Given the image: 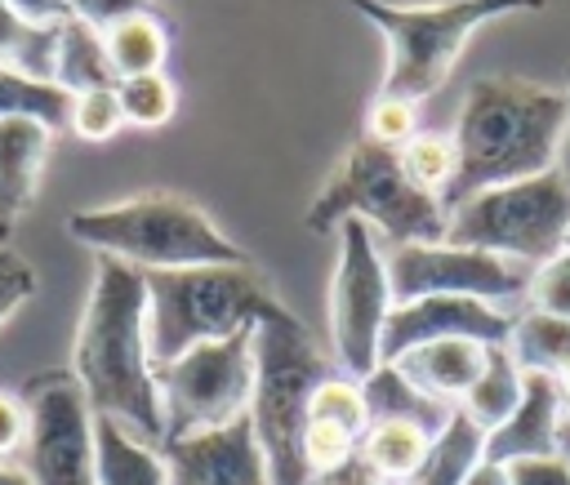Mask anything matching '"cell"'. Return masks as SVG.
Instances as JSON below:
<instances>
[{"label":"cell","mask_w":570,"mask_h":485,"mask_svg":"<svg viewBox=\"0 0 570 485\" xmlns=\"http://www.w3.org/2000/svg\"><path fill=\"white\" fill-rule=\"evenodd\" d=\"M147 285V352L151 369L178 360L196 343L227 338L249 329L281 307L267 294V280L249 263H205V267H169L142 271Z\"/></svg>","instance_id":"3"},{"label":"cell","mask_w":570,"mask_h":485,"mask_svg":"<svg viewBox=\"0 0 570 485\" xmlns=\"http://www.w3.org/2000/svg\"><path fill=\"white\" fill-rule=\"evenodd\" d=\"M566 116H570V93L561 85H539L521 76L472 80L450 129L459 151V178L445 196V209H454L459 200L485 187L521 182L552 169L566 133Z\"/></svg>","instance_id":"1"},{"label":"cell","mask_w":570,"mask_h":485,"mask_svg":"<svg viewBox=\"0 0 570 485\" xmlns=\"http://www.w3.org/2000/svg\"><path fill=\"white\" fill-rule=\"evenodd\" d=\"M396 165L401 174L410 178V187L436 196L445 205L454 178H459V151H454V138L450 133H436V129H419L405 147H396Z\"/></svg>","instance_id":"24"},{"label":"cell","mask_w":570,"mask_h":485,"mask_svg":"<svg viewBox=\"0 0 570 485\" xmlns=\"http://www.w3.org/2000/svg\"><path fill=\"white\" fill-rule=\"evenodd\" d=\"M31 436V405L18 400L13 392H0V463L18 454Z\"/></svg>","instance_id":"33"},{"label":"cell","mask_w":570,"mask_h":485,"mask_svg":"<svg viewBox=\"0 0 570 485\" xmlns=\"http://www.w3.org/2000/svg\"><path fill=\"white\" fill-rule=\"evenodd\" d=\"M521 387H525V374L517 369L512 352L499 343V347H490V360H485L481 378L472 383V392L459 400V409H463L481 432H494V427L521 405Z\"/></svg>","instance_id":"23"},{"label":"cell","mask_w":570,"mask_h":485,"mask_svg":"<svg viewBox=\"0 0 570 485\" xmlns=\"http://www.w3.org/2000/svg\"><path fill=\"white\" fill-rule=\"evenodd\" d=\"M566 93H570V85H566ZM557 174L570 182V116H566V133H561V147H557Z\"/></svg>","instance_id":"37"},{"label":"cell","mask_w":570,"mask_h":485,"mask_svg":"<svg viewBox=\"0 0 570 485\" xmlns=\"http://www.w3.org/2000/svg\"><path fill=\"white\" fill-rule=\"evenodd\" d=\"M0 120H36L49 133H58L71 120V93L53 80L0 62Z\"/></svg>","instance_id":"21"},{"label":"cell","mask_w":570,"mask_h":485,"mask_svg":"<svg viewBox=\"0 0 570 485\" xmlns=\"http://www.w3.org/2000/svg\"><path fill=\"white\" fill-rule=\"evenodd\" d=\"M512 320L517 316H508L503 307L481 303V298H463V294H432V298H414V303H392L379 356L387 365V360H396L401 352H410L419 343L454 338V334L499 347V343H508Z\"/></svg>","instance_id":"12"},{"label":"cell","mask_w":570,"mask_h":485,"mask_svg":"<svg viewBox=\"0 0 570 485\" xmlns=\"http://www.w3.org/2000/svg\"><path fill=\"white\" fill-rule=\"evenodd\" d=\"M67 129L80 138V142H107L125 129V111H120V98H116V85L111 89H85V93H71V120Z\"/></svg>","instance_id":"29"},{"label":"cell","mask_w":570,"mask_h":485,"mask_svg":"<svg viewBox=\"0 0 570 485\" xmlns=\"http://www.w3.org/2000/svg\"><path fill=\"white\" fill-rule=\"evenodd\" d=\"M0 485H31V481H27L22 472H13L9 463H0Z\"/></svg>","instance_id":"38"},{"label":"cell","mask_w":570,"mask_h":485,"mask_svg":"<svg viewBox=\"0 0 570 485\" xmlns=\"http://www.w3.org/2000/svg\"><path fill=\"white\" fill-rule=\"evenodd\" d=\"M307 418H330V423H343V427H352L361 436L370 427V405H365L361 383H352V378H321L307 392Z\"/></svg>","instance_id":"28"},{"label":"cell","mask_w":570,"mask_h":485,"mask_svg":"<svg viewBox=\"0 0 570 485\" xmlns=\"http://www.w3.org/2000/svg\"><path fill=\"white\" fill-rule=\"evenodd\" d=\"M102 44H107L116 80L165 71V58H169V31L156 13H134V18L116 22L111 31H102Z\"/></svg>","instance_id":"22"},{"label":"cell","mask_w":570,"mask_h":485,"mask_svg":"<svg viewBox=\"0 0 570 485\" xmlns=\"http://www.w3.org/2000/svg\"><path fill=\"white\" fill-rule=\"evenodd\" d=\"M387 44V71L379 93L423 102L432 98L459 53L468 49L472 31L508 13H534L548 0H436V4H387V0H347Z\"/></svg>","instance_id":"4"},{"label":"cell","mask_w":570,"mask_h":485,"mask_svg":"<svg viewBox=\"0 0 570 485\" xmlns=\"http://www.w3.org/2000/svg\"><path fill=\"white\" fill-rule=\"evenodd\" d=\"M463 485H508V467L503 463H490V458H481L468 476H463Z\"/></svg>","instance_id":"36"},{"label":"cell","mask_w":570,"mask_h":485,"mask_svg":"<svg viewBox=\"0 0 570 485\" xmlns=\"http://www.w3.org/2000/svg\"><path fill=\"white\" fill-rule=\"evenodd\" d=\"M566 418V392L552 374H525L521 405L485 432V454L490 463H521V458H548L557 454V427Z\"/></svg>","instance_id":"14"},{"label":"cell","mask_w":570,"mask_h":485,"mask_svg":"<svg viewBox=\"0 0 570 485\" xmlns=\"http://www.w3.org/2000/svg\"><path fill=\"white\" fill-rule=\"evenodd\" d=\"M94 463H98V485H169V467L138 445L116 418L94 423Z\"/></svg>","instance_id":"18"},{"label":"cell","mask_w":570,"mask_h":485,"mask_svg":"<svg viewBox=\"0 0 570 485\" xmlns=\"http://www.w3.org/2000/svg\"><path fill=\"white\" fill-rule=\"evenodd\" d=\"M76 374L98 418L129 423L147 436L165 432L156 369L147 352V285L142 271L120 258L98 263V280L76 343Z\"/></svg>","instance_id":"2"},{"label":"cell","mask_w":570,"mask_h":485,"mask_svg":"<svg viewBox=\"0 0 570 485\" xmlns=\"http://www.w3.org/2000/svg\"><path fill=\"white\" fill-rule=\"evenodd\" d=\"M566 236H570V182L557 174V165L521 182L485 187L459 200L454 209H445L450 245L485 249L525 267L557 258L566 249Z\"/></svg>","instance_id":"6"},{"label":"cell","mask_w":570,"mask_h":485,"mask_svg":"<svg viewBox=\"0 0 570 485\" xmlns=\"http://www.w3.org/2000/svg\"><path fill=\"white\" fill-rule=\"evenodd\" d=\"M165 467L169 485H272L249 414L227 427L169 441Z\"/></svg>","instance_id":"13"},{"label":"cell","mask_w":570,"mask_h":485,"mask_svg":"<svg viewBox=\"0 0 570 485\" xmlns=\"http://www.w3.org/2000/svg\"><path fill=\"white\" fill-rule=\"evenodd\" d=\"M53 49H58V27H36L0 0V62L4 67L53 80Z\"/></svg>","instance_id":"25"},{"label":"cell","mask_w":570,"mask_h":485,"mask_svg":"<svg viewBox=\"0 0 570 485\" xmlns=\"http://www.w3.org/2000/svg\"><path fill=\"white\" fill-rule=\"evenodd\" d=\"M53 85H62L67 93H85V89H111L116 71L102 44V31L67 18L58 27V49H53Z\"/></svg>","instance_id":"19"},{"label":"cell","mask_w":570,"mask_h":485,"mask_svg":"<svg viewBox=\"0 0 570 485\" xmlns=\"http://www.w3.org/2000/svg\"><path fill=\"white\" fill-rule=\"evenodd\" d=\"M151 0H67V13L94 31H111L116 22L134 18V13H151Z\"/></svg>","instance_id":"32"},{"label":"cell","mask_w":570,"mask_h":485,"mask_svg":"<svg viewBox=\"0 0 570 485\" xmlns=\"http://www.w3.org/2000/svg\"><path fill=\"white\" fill-rule=\"evenodd\" d=\"M27 294H31V271H27V263L0 245V320H4Z\"/></svg>","instance_id":"34"},{"label":"cell","mask_w":570,"mask_h":485,"mask_svg":"<svg viewBox=\"0 0 570 485\" xmlns=\"http://www.w3.org/2000/svg\"><path fill=\"white\" fill-rule=\"evenodd\" d=\"M419 133V102H405V98H387V93H374L370 111H365V133L370 142L396 151L405 147L410 138Z\"/></svg>","instance_id":"30"},{"label":"cell","mask_w":570,"mask_h":485,"mask_svg":"<svg viewBox=\"0 0 570 485\" xmlns=\"http://www.w3.org/2000/svg\"><path fill=\"white\" fill-rule=\"evenodd\" d=\"M432 441H436V427H428L419 418L387 414V418H370V427L361 432L356 454L365 458V467L383 485H401V481H410L423 467Z\"/></svg>","instance_id":"16"},{"label":"cell","mask_w":570,"mask_h":485,"mask_svg":"<svg viewBox=\"0 0 570 485\" xmlns=\"http://www.w3.org/2000/svg\"><path fill=\"white\" fill-rule=\"evenodd\" d=\"M356 445H361V436L352 427L330 423V418H307L303 423V436H298V458H303L307 481L343 467L347 458H356Z\"/></svg>","instance_id":"27"},{"label":"cell","mask_w":570,"mask_h":485,"mask_svg":"<svg viewBox=\"0 0 570 485\" xmlns=\"http://www.w3.org/2000/svg\"><path fill=\"white\" fill-rule=\"evenodd\" d=\"M530 271L534 267H525V263H512V258H499L485 249H468V245H450V240L392 245V254H387L392 303L463 294V298H481V303L499 307L508 298H525Z\"/></svg>","instance_id":"10"},{"label":"cell","mask_w":570,"mask_h":485,"mask_svg":"<svg viewBox=\"0 0 570 485\" xmlns=\"http://www.w3.org/2000/svg\"><path fill=\"white\" fill-rule=\"evenodd\" d=\"M49 138L53 133L36 120H0V218H13L36 200Z\"/></svg>","instance_id":"17"},{"label":"cell","mask_w":570,"mask_h":485,"mask_svg":"<svg viewBox=\"0 0 570 485\" xmlns=\"http://www.w3.org/2000/svg\"><path fill=\"white\" fill-rule=\"evenodd\" d=\"M490 360V343L481 338H432V343H419L410 352H401L396 360H387L414 392H423L428 400H441V405H454L472 392V383L481 378Z\"/></svg>","instance_id":"15"},{"label":"cell","mask_w":570,"mask_h":485,"mask_svg":"<svg viewBox=\"0 0 570 485\" xmlns=\"http://www.w3.org/2000/svg\"><path fill=\"white\" fill-rule=\"evenodd\" d=\"M71 236L120 254L138 271H169V267H205V263H245V254L183 196L151 191L107 209L71 214Z\"/></svg>","instance_id":"5"},{"label":"cell","mask_w":570,"mask_h":485,"mask_svg":"<svg viewBox=\"0 0 570 485\" xmlns=\"http://www.w3.org/2000/svg\"><path fill=\"white\" fill-rule=\"evenodd\" d=\"M566 249H570V236H566Z\"/></svg>","instance_id":"39"},{"label":"cell","mask_w":570,"mask_h":485,"mask_svg":"<svg viewBox=\"0 0 570 485\" xmlns=\"http://www.w3.org/2000/svg\"><path fill=\"white\" fill-rule=\"evenodd\" d=\"M392 311V285H387V258L379 254L374 227L361 218H343V249H338V271H334V347L338 360L356 374L370 378L383 356V325Z\"/></svg>","instance_id":"9"},{"label":"cell","mask_w":570,"mask_h":485,"mask_svg":"<svg viewBox=\"0 0 570 485\" xmlns=\"http://www.w3.org/2000/svg\"><path fill=\"white\" fill-rule=\"evenodd\" d=\"M254 329H236L214 343H196L178 360L156 369V392H160V414L169 441L196 436L227 427L249 414L254 400Z\"/></svg>","instance_id":"8"},{"label":"cell","mask_w":570,"mask_h":485,"mask_svg":"<svg viewBox=\"0 0 570 485\" xmlns=\"http://www.w3.org/2000/svg\"><path fill=\"white\" fill-rule=\"evenodd\" d=\"M343 218H361L370 227H379L392 245H423V240H445V205L419 187H410V178L396 165V151L356 138L330 187L321 191V200L312 205L307 222L312 227H330Z\"/></svg>","instance_id":"7"},{"label":"cell","mask_w":570,"mask_h":485,"mask_svg":"<svg viewBox=\"0 0 570 485\" xmlns=\"http://www.w3.org/2000/svg\"><path fill=\"white\" fill-rule=\"evenodd\" d=\"M525 303H530L534 311H548V316L570 320V249H561L557 258H548V263H539V267L530 271Z\"/></svg>","instance_id":"31"},{"label":"cell","mask_w":570,"mask_h":485,"mask_svg":"<svg viewBox=\"0 0 570 485\" xmlns=\"http://www.w3.org/2000/svg\"><path fill=\"white\" fill-rule=\"evenodd\" d=\"M13 13H22L27 22L36 27H62L71 13H67V0H4Z\"/></svg>","instance_id":"35"},{"label":"cell","mask_w":570,"mask_h":485,"mask_svg":"<svg viewBox=\"0 0 570 485\" xmlns=\"http://www.w3.org/2000/svg\"><path fill=\"white\" fill-rule=\"evenodd\" d=\"M116 98H120L125 125H138V129H160V125H169L174 111H178V85H174L165 71H147V76L116 80Z\"/></svg>","instance_id":"26"},{"label":"cell","mask_w":570,"mask_h":485,"mask_svg":"<svg viewBox=\"0 0 570 485\" xmlns=\"http://www.w3.org/2000/svg\"><path fill=\"white\" fill-rule=\"evenodd\" d=\"M31 485H98L85 396L67 378L40 383L31 400Z\"/></svg>","instance_id":"11"},{"label":"cell","mask_w":570,"mask_h":485,"mask_svg":"<svg viewBox=\"0 0 570 485\" xmlns=\"http://www.w3.org/2000/svg\"><path fill=\"white\" fill-rule=\"evenodd\" d=\"M521 374H566L570 369V320L525 307L512 320V334L503 343Z\"/></svg>","instance_id":"20"}]
</instances>
